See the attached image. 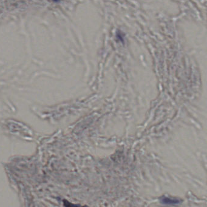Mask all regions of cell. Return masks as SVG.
I'll return each instance as SVG.
<instances>
[{
	"instance_id": "6da1fadb",
	"label": "cell",
	"mask_w": 207,
	"mask_h": 207,
	"mask_svg": "<svg viewBox=\"0 0 207 207\" xmlns=\"http://www.w3.org/2000/svg\"><path fill=\"white\" fill-rule=\"evenodd\" d=\"M161 202L164 204L167 205H174L179 203V200L176 199H172L169 197H162L161 199Z\"/></svg>"
},
{
	"instance_id": "7a4b0ae2",
	"label": "cell",
	"mask_w": 207,
	"mask_h": 207,
	"mask_svg": "<svg viewBox=\"0 0 207 207\" xmlns=\"http://www.w3.org/2000/svg\"><path fill=\"white\" fill-rule=\"evenodd\" d=\"M53 1H57V0H53Z\"/></svg>"
}]
</instances>
